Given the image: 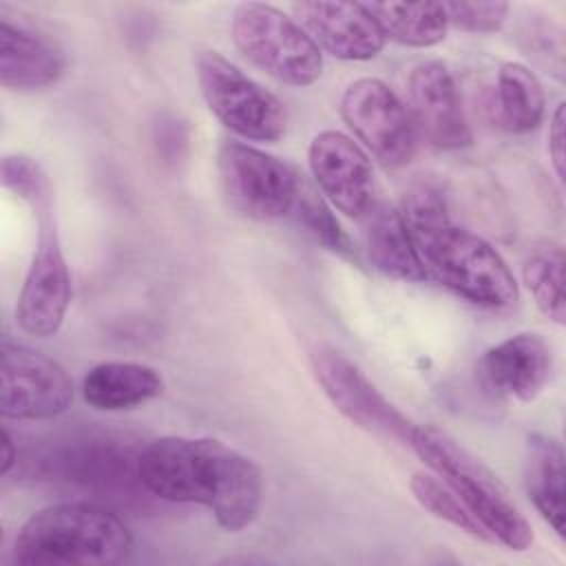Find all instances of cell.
Returning <instances> with one entry per match:
<instances>
[{"instance_id": "cell-7", "label": "cell", "mask_w": 566, "mask_h": 566, "mask_svg": "<svg viewBox=\"0 0 566 566\" xmlns=\"http://www.w3.org/2000/svg\"><path fill=\"white\" fill-rule=\"evenodd\" d=\"M217 170L228 203L256 221L294 214L305 188L285 161L243 142H223L219 146Z\"/></svg>"}, {"instance_id": "cell-15", "label": "cell", "mask_w": 566, "mask_h": 566, "mask_svg": "<svg viewBox=\"0 0 566 566\" xmlns=\"http://www.w3.org/2000/svg\"><path fill=\"white\" fill-rule=\"evenodd\" d=\"M553 349L533 332H520L484 352L480 371L491 389L520 402L535 400L553 376Z\"/></svg>"}, {"instance_id": "cell-10", "label": "cell", "mask_w": 566, "mask_h": 566, "mask_svg": "<svg viewBox=\"0 0 566 566\" xmlns=\"http://www.w3.org/2000/svg\"><path fill=\"white\" fill-rule=\"evenodd\" d=\"M312 374L329 402L356 427L409 444L416 422H411L380 389L340 352L316 347L310 354Z\"/></svg>"}, {"instance_id": "cell-11", "label": "cell", "mask_w": 566, "mask_h": 566, "mask_svg": "<svg viewBox=\"0 0 566 566\" xmlns=\"http://www.w3.org/2000/svg\"><path fill=\"white\" fill-rule=\"evenodd\" d=\"M33 212L38 214V243L15 303V323L24 334L46 338L64 323L71 303V274L51 206Z\"/></svg>"}, {"instance_id": "cell-22", "label": "cell", "mask_w": 566, "mask_h": 566, "mask_svg": "<svg viewBox=\"0 0 566 566\" xmlns=\"http://www.w3.org/2000/svg\"><path fill=\"white\" fill-rule=\"evenodd\" d=\"M524 283L533 294L537 307L564 325L566 298H564V250L559 243H544L535 248L522 268Z\"/></svg>"}, {"instance_id": "cell-4", "label": "cell", "mask_w": 566, "mask_h": 566, "mask_svg": "<svg viewBox=\"0 0 566 566\" xmlns=\"http://www.w3.org/2000/svg\"><path fill=\"white\" fill-rule=\"evenodd\" d=\"M473 513L491 535L493 544L509 551H526L533 544V528L502 482L451 436L436 427L416 424L409 444Z\"/></svg>"}, {"instance_id": "cell-28", "label": "cell", "mask_w": 566, "mask_h": 566, "mask_svg": "<svg viewBox=\"0 0 566 566\" xmlns=\"http://www.w3.org/2000/svg\"><path fill=\"white\" fill-rule=\"evenodd\" d=\"M18 460V447L7 429H2V451H0V475H7Z\"/></svg>"}, {"instance_id": "cell-12", "label": "cell", "mask_w": 566, "mask_h": 566, "mask_svg": "<svg viewBox=\"0 0 566 566\" xmlns=\"http://www.w3.org/2000/svg\"><path fill=\"white\" fill-rule=\"evenodd\" d=\"M312 177L332 208L352 219H365L380 201L367 153L338 130L314 135L307 148Z\"/></svg>"}, {"instance_id": "cell-2", "label": "cell", "mask_w": 566, "mask_h": 566, "mask_svg": "<svg viewBox=\"0 0 566 566\" xmlns=\"http://www.w3.org/2000/svg\"><path fill=\"white\" fill-rule=\"evenodd\" d=\"M427 279H436L458 296L489 310L517 303V281L502 254L475 232L455 226L438 190L422 186L400 210Z\"/></svg>"}, {"instance_id": "cell-3", "label": "cell", "mask_w": 566, "mask_h": 566, "mask_svg": "<svg viewBox=\"0 0 566 566\" xmlns=\"http://www.w3.org/2000/svg\"><path fill=\"white\" fill-rule=\"evenodd\" d=\"M130 551L133 535L124 520L88 502L44 506L13 539V562L22 566H115Z\"/></svg>"}, {"instance_id": "cell-25", "label": "cell", "mask_w": 566, "mask_h": 566, "mask_svg": "<svg viewBox=\"0 0 566 566\" xmlns=\"http://www.w3.org/2000/svg\"><path fill=\"white\" fill-rule=\"evenodd\" d=\"M2 184L33 210L51 206V184L42 166L27 155H4Z\"/></svg>"}, {"instance_id": "cell-26", "label": "cell", "mask_w": 566, "mask_h": 566, "mask_svg": "<svg viewBox=\"0 0 566 566\" xmlns=\"http://www.w3.org/2000/svg\"><path fill=\"white\" fill-rule=\"evenodd\" d=\"M447 11L449 27H455L460 31L469 33H493L497 31L506 15L509 4L506 2H442Z\"/></svg>"}, {"instance_id": "cell-1", "label": "cell", "mask_w": 566, "mask_h": 566, "mask_svg": "<svg viewBox=\"0 0 566 566\" xmlns=\"http://www.w3.org/2000/svg\"><path fill=\"white\" fill-rule=\"evenodd\" d=\"M137 478L161 500L210 509L217 524L230 533L248 528L263 500L259 467L214 438L153 440L137 458Z\"/></svg>"}, {"instance_id": "cell-6", "label": "cell", "mask_w": 566, "mask_h": 566, "mask_svg": "<svg viewBox=\"0 0 566 566\" xmlns=\"http://www.w3.org/2000/svg\"><path fill=\"white\" fill-rule=\"evenodd\" d=\"M197 82L210 113L250 142H276L285 135L287 113L281 99L217 51L197 55Z\"/></svg>"}, {"instance_id": "cell-16", "label": "cell", "mask_w": 566, "mask_h": 566, "mask_svg": "<svg viewBox=\"0 0 566 566\" xmlns=\"http://www.w3.org/2000/svg\"><path fill=\"white\" fill-rule=\"evenodd\" d=\"M62 51L33 29L0 20V84L11 91L51 86L64 73Z\"/></svg>"}, {"instance_id": "cell-14", "label": "cell", "mask_w": 566, "mask_h": 566, "mask_svg": "<svg viewBox=\"0 0 566 566\" xmlns=\"http://www.w3.org/2000/svg\"><path fill=\"white\" fill-rule=\"evenodd\" d=\"M296 22L316 46L338 60L363 62L385 49V35L365 2H296Z\"/></svg>"}, {"instance_id": "cell-20", "label": "cell", "mask_w": 566, "mask_h": 566, "mask_svg": "<svg viewBox=\"0 0 566 566\" xmlns=\"http://www.w3.org/2000/svg\"><path fill=\"white\" fill-rule=\"evenodd\" d=\"M385 40L427 49L444 40L449 20L442 2H365Z\"/></svg>"}, {"instance_id": "cell-19", "label": "cell", "mask_w": 566, "mask_h": 566, "mask_svg": "<svg viewBox=\"0 0 566 566\" xmlns=\"http://www.w3.org/2000/svg\"><path fill=\"white\" fill-rule=\"evenodd\" d=\"M524 484L537 513L557 535H564V449L555 438L542 433L528 438Z\"/></svg>"}, {"instance_id": "cell-9", "label": "cell", "mask_w": 566, "mask_h": 566, "mask_svg": "<svg viewBox=\"0 0 566 566\" xmlns=\"http://www.w3.org/2000/svg\"><path fill=\"white\" fill-rule=\"evenodd\" d=\"M73 378L51 356L20 343L0 345V413L13 420H44L73 402Z\"/></svg>"}, {"instance_id": "cell-23", "label": "cell", "mask_w": 566, "mask_h": 566, "mask_svg": "<svg viewBox=\"0 0 566 566\" xmlns=\"http://www.w3.org/2000/svg\"><path fill=\"white\" fill-rule=\"evenodd\" d=\"M409 489L416 502L424 511H429L433 517L469 533L471 537L493 544L484 526L473 517V513L462 504V500L436 473H413L409 480Z\"/></svg>"}, {"instance_id": "cell-24", "label": "cell", "mask_w": 566, "mask_h": 566, "mask_svg": "<svg viewBox=\"0 0 566 566\" xmlns=\"http://www.w3.org/2000/svg\"><path fill=\"white\" fill-rule=\"evenodd\" d=\"M298 219V223L318 241L323 243L329 252L334 254H340L345 259H352L354 256V248H352V241L349 237L343 232L340 223L336 221V217L332 214L329 206L316 197L312 190L303 188L301 192V199L294 208V214Z\"/></svg>"}, {"instance_id": "cell-5", "label": "cell", "mask_w": 566, "mask_h": 566, "mask_svg": "<svg viewBox=\"0 0 566 566\" xmlns=\"http://www.w3.org/2000/svg\"><path fill=\"white\" fill-rule=\"evenodd\" d=\"M230 33L248 62L287 86H310L323 73V51L294 18L272 4H237Z\"/></svg>"}, {"instance_id": "cell-21", "label": "cell", "mask_w": 566, "mask_h": 566, "mask_svg": "<svg viewBox=\"0 0 566 566\" xmlns=\"http://www.w3.org/2000/svg\"><path fill=\"white\" fill-rule=\"evenodd\" d=\"M497 108L502 124L513 133L533 130L546 108V97L537 75L520 64L504 62L497 71Z\"/></svg>"}, {"instance_id": "cell-18", "label": "cell", "mask_w": 566, "mask_h": 566, "mask_svg": "<svg viewBox=\"0 0 566 566\" xmlns=\"http://www.w3.org/2000/svg\"><path fill=\"white\" fill-rule=\"evenodd\" d=\"M164 389L159 371L144 363L106 360L86 371L82 378L84 400L99 411L135 409Z\"/></svg>"}, {"instance_id": "cell-8", "label": "cell", "mask_w": 566, "mask_h": 566, "mask_svg": "<svg viewBox=\"0 0 566 566\" xmlns=\"http://www.w3.org/2000/svg\"><path fill=\"white\" fill-rule=\"evenodd\" d=\"M340 115L382 166L400 168L413 159L418 133L411 113L382 80H354L340 97Z\"/></svg>"}, {"instance_id": "cell-17", "label": "cell", "mask_w": 566, "mask_h": 566, "mask_svg": "<svg viewBox=\"0 0 566 566\" xmlns=\"http://www.w3.org/2000/svg\"><path fill=\"white\" fill-rule=\"evenodd\" d=\"M363 221V241L371 265L398 281H424L427 272L398 208L378 201Z\"/></svg>"}, {"instance_id": "cell-13", "label": "cell", "mask_w": 566, "mask_h": 566, "mask_svg": "<svg viewBox=\"0 0 566 566\" xmlns=\"http://www.w3.org/2000/svg\"><path fill=\"white\" fill-rule=\"evenodd\" d=\"M409 113L420 133L431 146L458 150L471 146L473 133L467 119L462 93L453 73L440 60L416 64L407 80Z\"/></svg>"}, {"instance_id": "cell-27", "label": "cell", "mask_w": 566, "mask_h": 566, "mask_svg": "<svg viewBox=\"0 0 566 566\" xmlns=\"http://www.w3.org/2000/svg\"><path fill=\"white\" fill-rule=\"evenodd\" d=\"M564 102H559L557 106H555V113H553V117H551V126H548V135H546V139H548V159H551V166H553V170H555V177H557V181L562 184L564 181V139H566V135H564Z\"/></svg>"}]
</instances>
